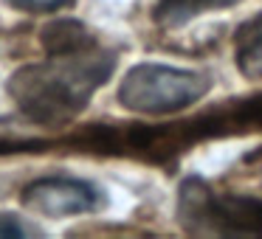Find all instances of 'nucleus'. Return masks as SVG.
I'll list each match as a JSON object with an SVG mask.
<instances>
[{"label": "nucleus", "mask_w": 262, "mask_h": 239, "mask_svg": "<svg viewBox=\"0 0 262 239\" xmlns=\"http://www.w3.org/2000/svg\"><path fill=\"white\" fill-rule=\"evenodd\" d=\"M113 68L116 54L93 42L76 51L48 54L46 62L23 65L9 76L6 90L29 121L40 127H65L88 107Z\"/></svg>", "instance_id": "obj_1"}, {"label": "nucleus", "mask_w": 262, "mask_h": 239, "mask_svg": "<svg viewBox=\"0 0 262 239\" xmlns=\"http://www.w3.org/2000/svg\"><path fill=\"white\" fill-rule=\"evenodd\" d=\"M211 76L206 70L164 62H138L119 85V104L141 115H172L209 96Z\"/></svg>", "instance_id": "obj_2"}, {"label": "nucleus", "mask_w": 262, "mask_h": 239, "mask_svg": "<svg viewBox=\"0 0 262 239\" xmlns=\"http://www.w3.org/2000/svg\"><path fill=\"white\" fill-rule=\"evenodd\" d=\"M20 203L26 211L51 220L62 217H76V214H91L99 211L104 203L102 192L93 183L79 180V177H40L31 180L20 192Z\"/></svg>", "instance_id": "obj_3"}, {"label": "nucleus", "mask_w": 262, "mask_h": 239, "mask_svg": "<svg viewBox=\"0 0 262 239\" xmlns=\"http://www.w3.org/2000/svg\"><path fill=\"white\" fill-rule=\"evenodd\" d=\"M234 65L248 82H262V12L248 17L234 34Z\"/></svg>", "instance_id": "obj_4"}, {"label": "nucleus", "mask_w": 262, "mask_h": 239, "mask_svg": "<svg viewBox=\"0 0 262 239\" xmlns=\"http://www.w3.org/2000/svg\"><path fill=\"white\" fill-rule=\"evenodd\" d=\"M239 3V0H158L155 6V20L164 26H183L192 17L206 12H217V9H228Z\"/></svg>", "instance_id": "obj_5"}, {"label": "nucleus", "mask_w": 262, "mask_h": 239, "mask_svg": "<svg viewBox=\"0 0 262 239\" xmlns=\"http://www.w3.org/2000/svg\"><path fill=\"white\" fill-rule=\"evenodd\" d=\"M42 45L48 54H59V51H76V48H88L93 45L91 31L76 20H54L51 26L42 29Z\"/></svg>", "instance_id": "obj_6"}, {"label": "nucleus", "mask_w": 262, "mask_h": 239, "mask_svg": "<svg viewBox=\"0 0 262 239\" xmlns=\"http://www.w3.org/2000/svg\"><path fill=\"white\" fill-rule=\"evenodd\" d=\"M6 3L20 12H57L71 0H6Z\"/></svg>", "instance_id": "obj_7"}, {"label": "nucleus", "mask_w": 262, "mask_h": 239, "mask_svg": "<svg viewBox=\"0 0 262 239\" xmlns=\"http://www.w3.org/2000/svg\"><path fill=\"white\" fill-rule=\"evenodd\" d=\"M29 233H34L31 225L20 222L12 214H0V236H29Z\"/></svg>", "instance_id": "obj_8"}]
</instances>
